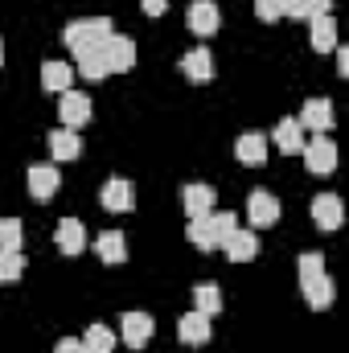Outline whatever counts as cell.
<instances>
[{
  "label": "cell",
  "instance_id": "obj_23",
  "mask_svg": "<svg viewBox=\"0 0 349 353\" xmlns=\"http://www.w3.org/2000/svg\"><path fill=\"white\" fill-rule=\"evenodd\" d=\"M70 79H74V66L70 62H46L41 66V87L46 90H70Z\"/></svg>",
  "mask_w": 349,
  "mask_h": 353
},
{
  "label": "cell",
  "instance_id": "obj_11",
  "mask_svg": "<svg viewBox=\"0 0 349 353\" xmlns=\"http://www.w3.org/2000/svg\"><path fill=\"white\" fill-rule=\"evenodd\" d=\"M308 41H312L317 54H333V50H337V21H333L329 12L308 17Z\"/></svg>",
  "mask_w": 349,
  "mask_h": 353
},
{
  "label": "cell",
  "instance_id": "obj_15",
  "mask_svg": "<svg viewBox=\"0 0 349 353\" xmlns=\"http://www.w3.org/2000/svg\"><path fill=\"white\" fill-rule=\"evenodd\" d=\"M222 251H226L230 263H251V259L259 255V239H255V230H235V234L222 243Z\"/></svg>",
  "mask_w": 349,
  "mask_h": 353
},
{
  "label": "cell",
  "instance_id": "obj_1",
  "mask_svg": "<svg viewBox=\"0 0 349 353\" xmlns=\"http://www.w3.org/2000/svg\"><path fill=\"white\" fill-rule=\"evenodd\" d=\"M300 292H304V300H308V308H317V312H325L329 304H333V296H337V288H333V279L325 275V255L321 251H308V255H300Z\"/></svg>",
  "mask_w": 349,
  "mask_h": 353
},
{
  "label": "cell",
  "instance_id": "obj_5",
  "mask_svg": "<svg viewBox=\"0 0 349 353\" xmlns=\"http://www.w3.org/2000/svg\"><path fill=\"white\" fill-rule=\"evenodd\" d=\"M103 62H107V74H128L136 66V41L132 37H107L103 41Z\"/></svg>",
  "mask_w": 349,
  "mask_h": 353
},
{
  "label": "cell",
  "instance_id": "obj_12",
  "mask_svg": "<svg viewBox=\"0 0 349 353\" xmlns=\"http://www.w3.org/2000/svg\"><path fill=\"white\" fill-rule=\"evenodd\" d=\"M218 25H222V12H218L214 0H193V4H189V29H193L197 37L218 33Z\"/></svg>",
  "mask_w": 349,
  "mask_h": 353
},
{
  "label": "cell",
  "instance_id": "obj_27",
  "mask_svg": "<svg viewBox=\"0 0 349 353\" xmlns=\"http://www.w3.org/2000/svg\"><path fill=\"white\" fill-rule=\"evenodd\" d=\"M189 243L197 247V251H214L218 243H214V230H210V214L206 218H189Z\"/></svg>",
  "mask_w": 349,
  "mask_h": 353
},
{
  "label": "cell",
  "instance_id": "obj_32",
  "mask_svg": "<svg viewBox=\"0 0 349 353\" xmlns=\"http://www.w3.org/2000/svg\"><path fill=\"white\" fill-rule=\"evenodd\" d=\"M283 17H292V21H308V17H312V4H308V0H283Z\"/></svg>",
  "mask_w": 349,
  "mask_h": 353
},
{
  "label": "cell",
  "instance_id": "obj_2",
  "mask_svg": "<svg viewBox=\"0 0 349 353\" xmlns=\"http://www.w3.org/2000/svg\"><path fill=\"white\" fill-rule=\"evenodd\" d=\"M111 37V21L107 17H90V21H70L62 29V41L70 46V54H87V50H99L103 41Z\"/></svg>",
  "mask_w": 349,
  "mask_h": 353
},
{
  "label": "cell",
  "instance_id": "obj_14",
  "mask_svg": "<svg viewBox=\"0 0 349 353\" xmlns=\"http://www.w3.org/2000/svg\"><path fill=\"white\" fill-rule=\"evenodd\" d=\"M181 74L189 79V83H210L214 79V62H210V50L206 46H197V50H189L185 58H181Z\"/></svg>",
  "mask_w": 349,
  "mask_h": 353
},
{
  "label": "cell",
  "instance_id": "obj_16",
  "mask_svg": "<svg viewBox=\"0 0 349 353\" xmlns=\"http://www.w3.org/2000/svg\"><path fill=\"white\" fill-rule=\"evenodd\" d=\"M177 337L185 341V345H206L210 341V316L206 312H185L181 321H177Z\"/></svg>",
  "mask_w": 349,
  "mask_h": 353
},
{
  "label": "cell",
  "instance_id": "obj_24",
  "mask_svg": "<svg viewBox=\"0 0 349 353\" xmlns=\"http://www.w3.org/2000/svg\"><path fill=\"white\" fill-rule=\"evenodd\" d=\"M87 83H103L107 79V62H103V46L99 50H87V54H79V66H74Z\"/></svg>",
  "mask_w": 349,
  "mask_h": 353
},
{
  "label": "cell",
  "instance_id": "obj_34",
  "mask_svg": "<svg viewBox=\"0 0 349 353\" xmlns=\"http://www.w3.org/2000/svg\"><path fill=\"white\" fill-rule=\"evenodd\" d=\"M54 353H87V350H83V337H66V341L54 345Z\"/></svg>",
  "mask_w": 349,
  "mask_h": 353
},
{
  "label": "cell",
  "instance_id": "obj_6",
  "mask_svg": "<svg viewBox=\"0 0 349 353\" xmlns=\"http://www.w3.org/2000/svg\"><path fill=\"white\" fill-rule=\"evenodd\" d=\"M119 333H123V345H128V350H144V345L152 341V333H157V321H152L148 312H123Z\"/></svg>",
  "mask_w": 349,
  "mask_h": 353
},
{
  "label": "cell",
  "instance_id": "obj_17",
  "mask_svg": "<svg viewBox=\"0 0 349 353\" xmlns=\"http://www.w3.org/2000/svg\"><path fill=\"white\" fill-rule=\"evenodd\" d=\"M54 243H58V251H62V255H79V251L87 247V230H83V222H79V218H62V222H58Z\"/></svg>",
  "mask_w": 349,
  "mask_h": 353
},
{
  "label": "cell",
  "instance_id": "obj_30",
  "mask_svg": "<svg viewBox=\"0 0 349 353\" xmlns=\"http://www.w3.org/2000/svg\"><path fill=\"white\" fill-rule=\"evenodd\" d=\"M210 230H214V243L222 247L235 230H239V222H235V214H226V210H218V214H210Z\"/></svg>",
  "mask_w": 349,
  "mask_h": 353
},
{
  "label": "cell",
  "instance_id": "obj_20",
  "mask_svg": "<svg viewBox=\"0 0 349 353\" xmlns=\"http://www.w3.org/2000/svg\"><path fill=\"white\" fill-rule=\"evenodd\" d=\"M235 157H239L243 165H263V161H267V136H263V132H243L239 144H235Z\"/></svg>",
  "mask_w": 349,
  "mask_h": 353
},
{
  "label": "cell",
  "instance_id": "obj_37",
  "mask_svg": "<svg viewBox=\"0 0 349 353\" xmlns=\"http://www.w3.org/2000/svg\"><path fill=\"white\" fill-rule=\"evenodd\" d=\"M0 66H4V41H0Z\"/></svg>",
  "mask_w": 349,
  "mask_h": 353
},
{
  "label": "cell",
  "instance_id": "obj_29",
  "mask_svg": "<svg viewBox=\"0 0 349 353\" xmlns=\"http://www.w3.org/2000/svg\"><path fill=\"white\" fill-rule=\"evenodd\" d=\"M25 275V255L21 251H0V283H12Z\"/></svg>",
  "mask_w": 349,
  "mask_h": 353
},
{
  "label": "cell",
  "instance_id": "obj_13",
  "mask_svg": "<svg viewBox=\"0 0 349 353\" xmlns=\"http://www.w3.org/2000/svg\"><path fill=\"white\" fill-rule=\"evenodd\" d=\"M58 189H62L58 165H33V169H29V193H33L37 201H50Z\"/></svg>",
  "mask_w": 349,
  "mask_h": 353
},
{
  "label": "cell",
  "instance_id": "obj_7",
  "mask_svg": "<svg viewBox=\"0 0 349 353\" xmlns=\"http://www.w3.org/2000/svg\"><path fill=\"white\" fill-rule=\"evenodd\" d=\"M333 103L329 99H308L304 103V111H300V128H308V132H317V136H329V128H333Z\"/></svg>",
  "mask_w": 349,
  "mask_h": 353
},
{
  "label": "cell",
  "instance_id": "obj_3",
  "mask_svg": "<svg viewBox=\"0 0 349 353\" xmlns=\"http://www.w3.org/2000/svg\"><path fill=\"white\" fill-rule=\"evenodd\" d=\"M300 157H304V165H308V173L312 176H325V173L337 169V144H333L329 136H312V140H304Z\"/></svg>",
  "mask_w": 349,
  "mask_h": 353
},
{
  "label": "cell",
  "instance_id": "obj_9",
  "mask_svg": "<svg viewBox=\"0 0 349 353\" xmlns=\"http://www.w3.org/2000/svg\"><path fill=\"white\" fill-rule=\"evenodd\" d=\"M58 115H62V128H83L90 119V99L83 90H62V103H58Z\"/></svg>",
  "mask_w": 349,
  "mask_h": 353
},
{
  "label": "cell",
  "instance_id": "obj_10",
  "mask_svg": "<svg viewBox=\"0 0 349 353\" xmlns=\"http://www.w3.org/2000/svg\"><path fill=\"white\" fill-rule=\"evenodd\" d=\"M312 222L321 230H337L346 222V210H341V197L337 193H317L312 197Z\"/></svg>",
  "mask_w": 349,
  "mask_h": 353
},
{
  "label": "cell",
  "instance_id": "obj_26",
  "mask_svg": "<svg viewBox=\"0 0 349 353\" xmlns=\"http://www.w3.org/2000/svg\"><path fill=\"white\" fill-rule=\"evenodd\" d=\"M83 350L87 353H115V333L107 325H90L87 337H83Z\"/></svg>",
  "mask_w": 349,
  "mask_h": 353
},
{
  "label": "cell",
  "instance_id": "obj_18",
  "mask_svg": "<svg viewBox=\"0 0 349 353\" xmlns=\"http://www.w3.org/2000/svg\"><path fill=\"white\" fill-rule=\"evenodd\" d=\"M181 205H185L189 218H206L214 210V189L210 185H185L181 189Z\"/></svg>",
  "mask_w": 349,
  "mask_h": 353
},
{
  "label": "cell",
  "instance_id": "obj_35",
  "mask_svg": "<svg viewBox=\"0 0 349 353\" xmlns=\"http://www.w3.org/2000/svg\"><path fill=\"white\" fill-rule=\"evenodd\" d=\"M337 74H349V50L337 46Z\"/></svg>",
  "mask_w": 349,
  "mask_h": 353
},
{
  "label": "cell",
  "instance_id": "obj_21",
  "mask_svg": "<svg viewBox=\"0 0 349 353\" xmlns=\"http://www.w3.org/2000/svg\"><path fill=\"white\" fill-rule=\"evenodd\" d=\"M94 251H99V259H103V263H123V259H128V239H123V234H115V230H103V234H99V239H94Z\"/></svg>",
  "mask_w": 349,
  "mask_h": 353
},
{
  "label": "cell",
  "instance_id": "obj_33",
  "mask_svg": "<svg viewBox=\"0 0 349 353\" xmlns=\"http://www.w3.org/2000/svg\"><path fill=\"white\" fill-rule=\"evenodd\" d=\"M140 8H144L148 17H165V12H169V0H140Z\"/></svg>",
  "mask_w": 349,
  "mask_h": 353
},
{
  "label": "cell",
  "instance_id": "obj_36",
  "mask_svg": "<svg viewBox=\"0 0 349 353\" xmlns=\"http://www.w3.org/2000/svg\"><path fill=\"white\" fill-rule=\"evenodd\" d=\"M312 4V17H321V12H329L333 8V0H308Z\"/></svg>",
  "mask_w": 349,
  "mask_h": 353
},
{
  "label": "cell",
  "instance_id": "obj_19",
  "mask_svg": "<svg viewBox=\"0 0 349 353\" xmlns=\"http://www.w3.org/2000/svg\"><path fill=\"white\" fill-rule=\"evenodd\" d=\"M271 140H275V148H279L283 157H292V152L304 148V128H300L296 119H279L275 132H271Z\"/></svg>",
  "mask_w": 349,
  "mask_h": 353
},
{
  "label": "cell",
  "instance_id": "obj_4",
  "mask_svg": "<svg viewBox=\"0 0 349 353\" xmlns=\"http://www.w3.org/2000/svg\"><path fill=\"white\" fill-rule=\"evenodd\" d=\"M99 205H103L107 214H128V210H136V185H132L128 176H111V181L99 189Z\"/></svg>",
  "mask_w": 349,
  "mask_h": 353
},
{
  "label": "cell",
  "instance_id": "obj_25",
  "mask_svg": "<svg viewBox=\"0 0 349 353\" xmlns=\"http://www.w3.org/2000/svg\"><path fill=\"white\" fill-rule=\"evenodd\" d=\"M193 308L206 312V316L222 312V292H218V283H197V288H193Z\"/></svg>",
  "mask_w": 349,
  "mask_h": 353
},
{
  "label": "cell",
  "instance_id": "obj_31",
  "mask_svg": "<svg viewBox=\"0 0 349 353\" xmlns=\"http://www.w3.org/2000/svg\"><path fill=\"white\" fill-rule=\"evenodd\" d=\"M255 12H259V21H279L283 17V0H255Z\"/></svg>",
  "mask_w": 349,
  "mask_h": 353
},
{
  "label": "cell",
  "instance_id": "obj_28",
  "mask_svg": "<svg viewBox=\"0 0 349 353\" xmlns=\"http://www.w3.org/2000/svg\"><path fill=\"white\" fill-rule=\"evenodd\" d=\"M21 243H25L21 218H0V251H21Z\"/></svg>",
  "mask_w": 349,
  "mask_h": 353
},
{
  "label": "cell",
  "instance_id": "obj_22",
  "mask_svg": "<svg viewBox=\"0 0 349 353\" xmlns=\"http://www.w3.org/2000/svg\"><path fill=\"white\" fill-rule=\"evenodd\" d=\"M50 157L54 161H74L79 152H83V144H79V136L70 132V128H58V132H50Z\"/></svg>",
  "mask_w": 349,
  "mask_h": 353
},
{
  "label": "cell",
  "instance_id": "obj_8",
  "mask_svg": "<svg viewBox=\"0 0 349 353\" xmlns=\"http://www.w3.org/2000/svg\"><path fill=\"white\" fill-rule=\"evenodd\" d=\"M247 218H251V226H275V222H279V201H275V193L251 189V197H247Z\"/></svg>",
  "mask_w": 349,
  "mask_h": 353
}]
</instances>
